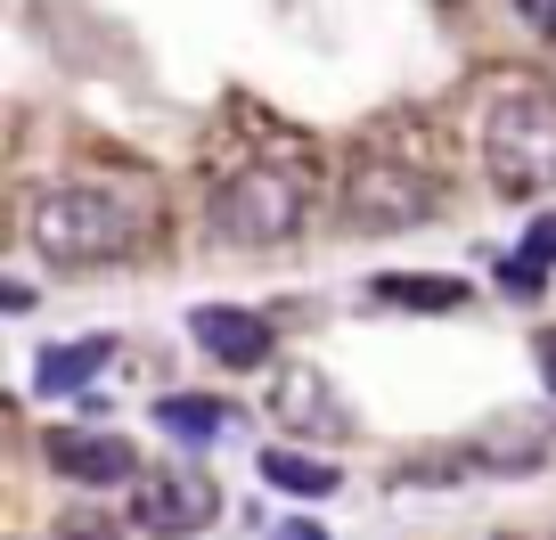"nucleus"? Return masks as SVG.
I'll return each mask as SVG.
<instances>
[{"instance_id":"nucleus-1","label":"nucleus","mask_w":556,"mask_h":540,"mask_svg":"<svg viewBox=\"0 0 556 540\" xmlns=\"http://www.w3.org/2000/svg\"><path fill=\"white\" fill-rule=\"evenodd\" d=\"M34 254H50L58 271H99V262H123L148 229V205L131 189H106V180H66V189H41L34 213Z\"/></svg>"},{"instance_id":"nucleus-2","label":"nucleus","mask_w":556,"mask_h":540,"mask_svg":"<svg viewBox=\"0 0 556 540\" xmlns=\"http://www.w3.org/2000/svg\"><path fill=\"white\" fill-rule=\"evenodd\" d=\"M483 173L500 197H540L556 189V90H507L483 123Z\"/></svg>"},{"instance_id":"nucleus-3","label":"nucleus","mask_w":556,"mask_h":540,"mask_svg":"<svg viewBox=\"0 0 556 540\" xmlns=\"http://www.w3.org/2000/svg\"><path fill=\"white\" fill-rule=\"evenodd\" d=\"M213 229H222L229 246H287L303 229V180L278 173V164H254V173L222 180V197H213Z\"/></svg>"},{"instance_id":"nucleus-4","label":"nucleus","mask_w":556,"mask_h":540,"mask_svg":"<svg viewBox=\"0 0 556 540\" xmlns=\"http://www.w3.org/2000/svg\"><path fill=\"white\" fill-rule=\"evenodd\" d=\"M213 516H222L213 475H197V467H139V484H131V524H139L148 540H189V532H205Z\"/></svg>"},{"instance_id":"nucleus-5","label":"nucleus","mask_w":556,"mask_h":540,"mask_svg":"<svg viewBox=\"0 0 556 540\" xmlns=\"http://www.w3.org/2000/svg\"><path fill=\"white\" fill-rule=\"evenodd\" d=\"M344 213L361 229H417L426 213H434V189L409 173V164H361L344 189Z\"/></svg>"},{"instance_id":"nucleus-6","label":"nucleus","mask_w":556,"mask_h":540,"mask_svg":"<svg viewBox=\"0 0 556 540\" xmlns=\"http://www.w3.org/2000/svg\"><path fill=\"white\" fill-rule=\"evenodd\" d=\"M50 467L66 475V484H139V451L123 435H99V426H58Z\"/></svg>"},{"instance_id":"nucleus-7","label":"nucleus","mask_w":556,"mask_h":540,"mask_svg":"<svg viewBox=\"0 0 556 540\" xmlns=\"http://www.w3.org/2000/svg\"><path fill=\"white\" fill-rule=\"evenodd\" d=\"M189 336H197V352H213L222 368H262L270 361V319L262 312H238V303H197L189 312Z\"/></svg>"},{"instance_id":"nucleus-8","label":"nucleus","mask_w":556,"mask_h":540,"mask_svg":"<svg viewBox=\"0 0 556 540\" xmlns=\"http://www.w3.org/2000/svg\"><path fill=\"white\" fill-rule=\"evenodd\" d=\"M270 418L295 435H344V401L319 385V368H278L270 385Z\"/></svg>"},{"instance_id":"nucleus-9","label":"nucleus","mask_w":556,"mask_h":540,"mask_svg":"<svg viewBox=\"0 0 556 540\" xmlns=\"http://www.w3.org/2000/svg\"><path fill=\"white\" fill-rule=\"evenodd\" d=\"M229 418H238V410H229V401H213V393H164V401H156V426H164L173 442H189V451L222 442Z\"/></svg>"},{"instance_id":"nucleus-10","label":"nucleus","mask_w":556,"mask_h":540,"mask_svg":"<svg viewBox=\"0 0 556 540\" xmlns=\"http://www.w3.org/2000/svg\"><path fill=\"white\" fill-rule=\"evenodd\" d=\"M115 361V344H106V336H83V344H50L34 361V393H83L90 377H99V368Z\"/></svg>"},{"instance_id":"nucleus-11","label":"nucleus","mask_w":556,"mask_h":540,"mask_svg":"<svg viewBox=\"0 0 556 540\" xmlns=\"http://www.w3.org/2000/svg\"><path fill=\"white\" fill-rule=\"evenodd\" d=\"M368 296L393 312H467V279H426V271H384L368 279Z\"/></svg>"},{"instance_id":"nucleus-12","label":"nucleus","mask_w":556,"mask_h":540,"mask_svg":"<svg viewBox=\"0 0 556 540\" xmlns=\"http://www.w3.org/2000/svg\"><path fill=\"white\" fill-rule=\"evenodd\" d=\"M262 484L295 491V500H336V459H303V451H262Z\"/></svg>"},{"instance_id":"nucleus-13","label":"nucleus","mask_w":556,"mask_h":540,"mask_svg":"<svg viewBox=\"0 0 556 540\" xmlns=\"http://www.w3.org/2000/svg\"><path fill=\"white\" fill-rule=\"evenodd\" d=\"M523 262H540V271H556V213H540L532 229H523V246H516Z\"/></svg>"},{"instance_id":"nucleus-14","label":"nucleus","mask_w":556,"mask_h":540,"mask_svg":"<svg viewBox=\"0 0 556 540\" xmlns=\"http://www.w3.org/2000/svg\"><path fill=\"white\" fill-rule=\"evenodd\" d=\"M500 287H507V296H540V287H548V271H540V262H523V254H507V262H500Z\"/></svg>"},{"instance_id":"nucleus-15","label":"nucleus","mask_w":556,"mask_h":540,"mask_svg":"<svg viewBox=\"0 0 556 540\" xmlns=\"http://www.w3.org/2000/svg\"><path fill=\"white\" fill-rule=\"evenodd\" d=\"M58 540H115V524L90 516V507H74V516H58Z\"/></svg>"},{"instance_id":"nucleus-16","label":"nucleus","mask_w":556,"mask_h":540,"mask_svg":"<svg viewBox=\"0 0 556 540\" xmlns=\"http://www.w3.org/2000/svg\"><path fill=\"white\" fill-rule=\"evenodd\" d=\"M516 17L532 25V34H548V41H556V0H516Z\"/></svg>"},{"instance_id":"nucleus-17","label":"nucleus","mask_w":556,"mask_h":540,"mask_svg":"<svg viewBox=\"0 0 556 540\" xmlns=\"http://www.w3.org/2000/svg\"><path fill=\"white\" fill-rule=\"evenodd\" d=\"M532 361H540V385L556 393V328H540V336H532Z\"/></svg>"},{"instance_id":"nucleus-18","label":"nucleus","mask_w":556,"mask_h":540,"mask_svg":"<svg viewBox=\"0 0 556 540\" xmlns=\"http://www.w3.org/2000/svg\"><path fill=\"white\" fill-rule=\"evenodd\" d=\"M270 540H328V532H319V524H303V516H287V524H278Z\"/></svg>"}]
</instances>
